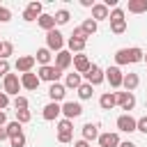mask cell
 <instances>
[{
	"label": "cell",
	"instance_id": "1",
	"mask_svg": "<svg viewBox=\"0 0 147 147\" xmlns=\"http://www.w3.org/2000/svg\"><path fill=\"white\" fill-rule=\"evenodd\" d=\"M108 21H110V32H113V34H124V32H126V18H124V9L115 7V9L108 14Z\"/></svg>",
	"mask_w": 147,
	"mask_h": 147
},
{
	"label": "cell",
	"instance_id": "2",
	"mask_svg": "<svg viewBox=\"0 0 147 147\" xmlns=\"http://www.w3.org/2000/svg\"><path fill=\"white\" fill-rule=\"evenodd\" d=\"M21 90H23V87H21V76H18V74H7V76L2 78V92H5L7 96H18Z\"/></svg>",
	"mask_w": 147,
	"mask_h": 147
},
{
	"label": "cell",
	"instance_id": "3",
	"mask_svg": "<svg viewBox=\"0 0 147 147\" xmlns=\"http://www.w3.org/2000/svg\"><path fill=\"white\" fill-rule=\"evenodd\" d=\"M46 48H48L51 53H60V51H64V34H62L60 30H51V32H46Z\"/></svg>",
	"mask_w": 147,
	"mask_h": 147
},
{
	"label": "cell",
	"instance_id": "4",
	"mask_svg": "<svg viewBox=\"0 0 147 147\" xmlns=\"http://www.w3.org/2000/svg\"><path fill=\"white\" fill-rule=\"evenodd\" d=\"M37 76H39V80H46V83H60L62 71H60L55 64H46V67H39Z\"/></svg>",
	"mask_w": 147,
	"mask_h": 147
},
{
	"label": "cell",
	"instance_id": "5",
	"mask_svg": "<svg viewBox=\"0 0 147 147\" xmlns=\"http://www.w3.org/2000/svg\"><path fill=\"white\" fill-rule=\"evenodd\" d=\"M71 140H74V122L62 117L57 122V142H71Z\"/></svg>",
	"mask_w": 147,
	"mask_h": 147
},
{
	"label": "cell",
	"instance_id": "6",
	"mask_svg": "<svg viewBox=\"0 0 147 147\" xmlns=\"http://www.w3.org/2000/svg\"><path fill=\"white\" fill-rule=\"evenodd\" d=\"M103 76H106V80L110 83V87H122V78H124V74H122V69L119 67H108V69H103Z\"/></svg>",
	"mask_w": 147,
	"mask_h": 147
},
{
	"label": "cell",
	"instance_id": "7",
	"mask_svg": "<svg viewBox=\"0 0 147 147\" xmlns=\"http://www.w3.org/2000/svg\"><path fill=\"white\" fill-rule=\"evenodd\" d=\"M62 115H64V119H76V117H80L83 115V106L78 103V101H64L62 103Z\"/></svg>",
	"mask_w": 147,
	"mask_h": 147
},
{
	"label": "cell",
	"instance_id": "8",
	"mask_svg": "<svg viewBox=\"0 0 147 147\" xmlns=\"http://www.w3.org/2000/svg\"><path fill=\"white\" fill-rule=\"evenodd\" d=\"M106 80V76H103V69L99 67V64H92L90 67V71L85 74V83H90L92 87H96V85H101Z\"/></svg>",
	"mask_w": 147,
	"mask_h": 147
},
{
	"label": "cell",
	"instance_id": "9",
	"mask_svg": "<svg viewBox=\"0 0 147 147\" xmlns=\"http://www.w3.org/2000/svg\"><path fill=\"white\" fill-rule=\"evenodd\" d=\"M117 94V106L126 113H131L136 108V94L133 92H115Z\"/></svg>",
	"mask_w": 147,
	"mask_h": 147
},
{
	"label": "cell",
	"instance_id": "10",
	"mask_svg": "<svg viewBox=\"0 0 147 147\" xmlns=\"http://www.w3.org/2000/svg\"><path fill=\"white\" fill-rule=\"evenodd\" d=\"M62 115V103H55V101H48L44 108H41V117L46 119V122H53V119H57Z\"/></svg>",
	"mask_w": 147,
	"mask_h": 147
},
{
	"label": "cell",
	"instance_id": "11",
	"mask_svg": "<svg viewBox=\"0 0 147 147\" xmlns=\"http://www.w3.org/2000/svg\"><path fill=\"white\" fill-rule=\"evenodd\" d=\"M115 124H117V131H122V133H133L136 131V117H131V113L119 115Z\"/></svg>",
	"mask_w": 147,
	"mask_h": 147
},
{
	"label": "cell",
	"instance_id": "12",
	"mask_svg": "<svg viewBox=\"0 0 147 147\" xmlns=\"http://www.w3.org/2000/svg\"><path fill=\"white\" fill-rule=\"evenodd\" d=\"M74 69H76V74H80V76H85L87 71H90V67H92V62H90V57L85 55V53H78V55H74Z\"/></svg>",
	"mask_w": 147,
	"mask_h": 147
},
{
	"label": "cell",
	"instance_id": "13",
	"mask_svg": "<svg viewBox=\"0 0 147 147\" xmlns=\"http://www.w3.org/2000/svg\"><path fill=\"white\" fill-rule=\"evenodd\" d=\"M99 147H119V133L115 131H106V133H99Z\"/></svg>",
	"mask_w": 147,
	"mask_h": 147
},
{
	"label": "cell",
	"instance_id": "14",
	"mask_svg": "<svg viewBox=\"0 0 147 147\" xmlns=\"http://www.w3.org/2000/svg\"><path fill=\"white\" fill-rule=\"evenodd\" d=\"M39 76L37 74H32V71H28V74H21V87L23 90H30V92H34L37 87H39Z\"/></svg>",
	"mask_w": 147,
	"mask_h": 147
},
{
	"label": "cell",
	"instance_id": "15",
	"mask_svg": "<svg viewBox=\"0 0 147 147\" xmlns=\"http://www.w3.org/2000/svg\"><path fill=\"white\" fill-rule=\"evenodd\" d=\"M71 62H74V55H71L69 51H60V53H55V67H57L60 71H67V69L71 67Z\"/></svg>",
	"mask_w": 147,
	"mask_h": 147
},
{
	"label": "cell",
	"instance_id": "16",
	"mask_svg": "<svg viewBox=\"0 0 147 147\" xmlns=\"http://www.w3.org/2000/svg\"><path fill=\"white\" fill-rule=\"evenodd\" d=\"M37 62H34V55H18V60H16V71H21V74H28V71H32V67H34Z\"/></svg>",
	"mask_w": 147,
	"mask_h": 147
},
{
	"label": "cell",
	"instance_id": "17",
	"mask_svg": "<svg viewBox=\"0 0 147 147\" xmlns=\"http://www.w3.org/2000/svg\"><path fill=\"white\" fill-rule=\"evenodd\" d=\"M64 96H67V87H64L62 83H51V87H48V99L55 101V103H60Z\"/></svg>",
	"mask_w": 147,
	"mask_h": 147
},
{
	"label": "cell",
	"instance_id": "18",
	"mask_svg": "<svg viewBox=\"0 0 147 147\" xmlns=\"http://www.w3.org/2000/svg\"><path fill=\"white\" fill-rule=\"evenodd\" d=\"M99 106H101V110H113L117 106V94L115 92H103L99 96Z\"/></svg>",
	"mask_w": 147,
	"mask_h": 147
},
{
	"label": "cell",
	"instance_id": "19",
	"mask_svg": "<svg viewBox=\"0 0 147 147\" xmlns=\"http://www.w3.org/2000/svg\"><path fill=\"white\" fill-rule=\"evenodd\" d=\"M108 14H110V9L103 5V2H94V7H92V21H108Z\"/></svg>",
	"mask_w": 147,
	"mask_h": 147
},
{
	"label": "cell",
	"instance_id": "20",
	"mask_svg": "<svg viewBox=\"0 0 147 147\" xmlns=\"http://www.w3.org/2000/svg\"><path fill=\"white\" fill-rule=\"evenodd\" d=\"M83 140H87V142H92V140H96L99 138V124H94V122H87V124H83Z\"/></svg>",
	"mask_w": 147,
	"mask_h": 147
},
{
	"label": "cell",
	"instance_id": "21",
	"mask_svg": "<svg viewBox=\"0 0 147 147\" xmlns=\"http://www.w3.org/2000/svg\"><path fill=\"white\" fill-rule=\"evenodd\" d=\"M67 46H69V53L74 55H78V53H83L85 51V46H87V39H78V37H69L67 39Z\"/></svg>",
	"mask_w": 147,
	"mask_h": 147
},
{
	"label": "cell",
	"instance_id": "22",
	"mask_svg": "<svg viewBox=\"0 0 147 147\" xmlns=\"http://www.w3.org/2000/svg\"><path fill=\"white\" fill-rule=\"evenodd\" d=\"M62 85H64L67 90H78V87L83 85V76H80V74H76V71H74V74H67Z\"/></svg>",
	"mask_w": 147,
	"mask_h": 147
},
{
	"label": "cell",
	"instance_id": "23",
	"mask_svg": "<svg viewBox=\"0 0 147 147\" xmlns=\"http://www.w3.org/2000/svg\"><path fill=\"white\" fill-rule=\"evenodd\" d=\"M138 85H140L138 74H124V78H122V87H124V92H133Z\"/></svg>",
	"mask_w": 147,
	"mask_h": 147
},
{
	"label": "cell",
	"instance_id": "24",
	"mask_svg": "<svg viewBox=\"0 0 147 147\" xmlns=\"http://www.w3.org/2000/svg\"><path fill=\"white\" fill-rule=\"evenodd\" d=\"M37 23H39V28L46 30V32L55 30V18H53V14H41V16L37 18Z\"/></svg>",
	"mask_w": 147,
	"mask_h": 147
},
{
	"label": "cell",
	"instance_id": "25",
	"mask_svg": "<svg viewBox=\"0 0 147 147\" xmlns=\"http://www.w3.org/2000/svg\"><path fill=\"white\" fill-rule=\"evenodd\" d=\"M51 60H53V53L44 46V48H39L37 51V55H34V62H39V67H46V64H51Z\"/></svg>",
	"mask_w": 147,
	"mask_h": 147
},
{
	"label": "cell",
	"instance_id": "26",
	"mask_svg": "<svg viewBox=\"0 0 147 147\" xmlns=\"http://www.w3.org/2000/svg\"><path fill=\"white\" fill-rule=\"evenodd\" d=\"M122 64H131L129 48H119V51H115V67H122Z\"/></svg>",
	"mask_w": 147,
	"mask_h": 147
},
{
	"label": "cell",
	"instance_id": "27",
	"mask_svg": "<svg viewBox=\"0 0 147 147\" xmlns=\"http://www.w3.org/2000/svg\"><path fill=\"white\" fill-rule=\"evenodd\" d=\"M129 11L131 14H145L147 11V0H129Z\"/></svg>",
	"mask_w": 147,
	"mask_h": 147
},
{
	"label": "cell",
	"instance_id": "28",
	"mask_svg": "<svg viewBox=\"0 0 147 147\" xmlns=\"http://www.w3.org/2000/svg\"><path fill=\"white\" fill-rule=\"evenodd\" d=\"M53 18H55V25H67L69 18H71V11H69V9H57V11L53 14Z\"/></svg>",
	"mask_w": 147,
	"mask_h": 147
},
{
	"label": "cell",
	"instance_id": "29",
	"mask_svg": "<svg viewBox=\"0 0 147 147\" xmlns=\"http://www.w3.org/2000/svg\"><path fill=\"white\" fill-rule=\"evenodd\" d=\"M76 92H78V99H80V101H87V99H92V94H94V87H92L90 83H83V85H80Z\"/></svg>",
	"mask_w": 147,
	"mask_h": 147
},
{
	"label": "cell",
	"instance_id": "30",
	"mask_svg": "<svg viewBox=\"0 0 147 147\" xmlns=\"http://www.w3.org/2000/svg\"><path fill=\"white\" fill-rule=\"evenodd\" d=\"M80 28H83V32H85L87 37H92V34H94V32L99 30V23H96V21H92V18H85Z\"/></svg>",
	"mask_w": 147,
	"mask_h": 147
},
{
	"label": "cell",
	"instance_id": "31",
	"mask_svg": "<svg viewBox=\"0 0 147 147\" xmlns=\"http://www.w3.org/2000/svg\"><path fill=\"white\" fill-rule=\"evenodd\" d=\"M5 129H7V136H9V138H14V136L23 133V124H18L16 119H14V122H7V126H5Z\"/></svg>",
	"mask_w": 147,
	"mask_h": 147
},
{
	"label": "cell",
	"instance_id": "32",
	"mask_svg": "<svg viewBox=\"0 0 147 147\" xmlns=\"http://www.w3.org/2000/svg\"><path fill=\"white\" fill-rule=\"evenodd\" d=\"M11 106H14L16 110H28V106H30V101H28V96H23V94H18V96H14V101H11Z\"/></svg>",
	"mask_w": 147,
	"mask_h": 147
},
{
	"label": "cell",
	"instance_id": "33",
	"mask_svg": "<svg viewBox=\"0 0 147 147\" xmlns=\"http://www.w3.org/2000/svg\"><path fill=\"white\" fill-rule=\"evenodd\" d=\"M9 55H14V44L11 41H2V46H0V60H9Z\"/></svg>",
	"mask_w": 147,
	"mask_h": 147
},
{
	"label": "cell",
	"instance_id": "34",
	"mask_svg": "<svg viewBox=\"0 0 147 147\" xmlns=\"http://www.w3.org/2000/svg\"><path fill=\"white\" fill-rule=\"evenodd\" d=\"M129 55H131V64H136V62H142L145 51H142V48H138V46H131V48H129Z\"/></svg>",
	"mask_w": 147,
	"mask_h": 147
},
{
	"label": "cell",
	"instance_id": "35",
	"mask_svg": "<svg viewBox=\"0 0 147 147\" xmlns=\"http://www.w3.org/2000/svg\"><path fill=\"white\" fill-rule=\"evenodd\" d=\"M32 119V113L30 110H16V122L18 124H28Z\"/></svg>",
	"mask_w": 147,
	"mask_h": 147
},
{
	"label": "cell",
	"instance_id": "36",
	"mask_svg": "<svg viewBox=\"0 0 147 147\" xmlns=\"http://www.w3.org/2000/svg\"><path fill=\"white\" fill-rule=\"evenodd\" d=\"M9 145H11V147H25V136H23V133H18V136L9 138Z\"/></svg>",
	"mask_w": 147,
	"mask_h": 147
},
{
	"label": "cell",
	"instance_id": "37",
	"mask_svg": "<svg viewBox=\"0 0 147 147\" xmlns=\"http://www.w3.org/2000/svg\"><path fill=\"white\" fill-rule=\"evenodd\" d=\"M28 9H30V11H34L37 16H41V14H44V5H41V2H37V0H32V2L28 5Z\"/></svg>",
	"mask_w": 147,
	"mask_h": 147
},
{
	"label": "cell",
	"instance_id": "38",
	"mask_svg": "<svg viewBox=\"0 0 147 147\" xmlns=\"http://www.w3.org/2000/svg\"><path fill=\"white\" fill-rule=\"evenodd\" d=\"M136 131H140V133H147V115H142L140 119H136Z\"/></svg>",
	"mask_w": 147,
	"mask_h": 147
},
{
	"label": "cell",
	"instance_id": "39",
	"mask_svg": "<svg viewBox=\"0 0 147 147\" xmlns=\"http://www.w3.org/2000/svg\"><path fill=\"white\" fill-rule=\"evenodd\" d=\"M7 21H11V9L0 5V23H7Z\"/></svg>",
	"mask_w": 147,
	"mask_h": 147
},
{
	"label": "cell",
	"instance_id": "40",
	"mask_svg": "<svg viewBox=\"0 0 147 147\" xmlns=\"http://www.w3.org/2000/svg\"><path fill=\"white\" fill-rule=\"evenodd\" d=\"M37 18H39V16H37L34 11H30L28 7L23 9V21H25V23H32V21H37Z\"/></svg>",
	"mask_w": 147,
	"mask_h": 147
},
{
	"label": "cell",
	"instance_id": "41",
	"mask_svg": "<svg viewBox=\"0 0 147 147\" xmlns=\"http://www.w3.org/2000/svg\"><path fill=\"white\" fill-rule=\"evenodd\" d=\"M9 74V60H0V76L5 78Z\"/></svg>",
	"mask_w": 147,
	"mask_h": 147
},
{
	"label": "cell",
	"instance_id": "42",
	"mask_svg": "<svg viewBox=\"0 0 147 147\" xmlns=\"http://www.w3.org/2000/svg\"><path fill=\"white\" fill-rule=\"evenodd\" d=\"M71 37H78V39H87V34L83 32V28L78 25V28H74V32H71Z\"/></svg>",
	"mask_w": 147,
	"mask_h": 147
},
{
	"label": "cell",
	"instance_id": "43",
	"mask_svg": "<svg viewBox=\"0 0 147 147\" xmlns=\"http://www.w3.org/2000/svg\"><path fill=\"white\" fill-rule=\"evenodd\" d=\"M7 106H9V96H7L5 92H0V110H5Z\"/></svg>",
	"mask_w": 147,
	"mask_h": 147
},
{
	"label": "cell",
	"instance_id": "44",
	"mask_svg": "<svg viewBox=\"0 0 147 147\" xmlns=\"http://www.w3.org/2000/svg\"><path fill=\"white\" fill-rule=\"evenodd\" d=\"M2 140H9V136H7V129L5 126H0V142Z\"/></svg>",
	"mask_w": 147,
	"mask_h": 147
},
{
	"label": "cell",
	"instance_id": "45",
	"mask_svg": "<svg viewBox=\"0 0 147 147\" xmlns=\"http://www.w3.org/2000/svg\"><path fill=\"white\" fill-rule=\"evenodd\" d=\"M74 147H90V142L80 138V140H76V142H74Z\"/></svg>",
	"mask_w": 147,
	"mask_h": 147
},
{
	"label": "cell",
	"instance_id": "46",
	"mask_svg": "<svg viewBox=\"0 0 147 147\" xmlns=\"http://www.w3.org/2000/svg\"><path fill=\"white\" fill-rule=\"evenodd\" d=\"M0 126H7V115H5V110H0Z\"/></svg>",
	"mask_w": 147,
	"mask_h": 147
},
{
	"label": "cell",
	"instance_id": "47",
	"mask_svg": "<svg viewBox=\"0 0 147 147\" xmlns=\"http://www.w3.org/2000/svg\"><path fill=\"white\" fill-rule=\"evenodd\" d=\"M83 7H94V0H80Z\"/></svg>",
	"mask_w": 147,
	"mask_h": 147
},
{
	"label": "cell",
	"instance_id": "48",
	"mask_svg": "<svg viewBox=\"0 0 147 147\" xmlns=\"http://www.w3.org/2000/svg\"><path fill=\"white\" fill-rule=\"evenodd\" d=\"M119 147H136V145H133L131 140H122V142H119Z\"/></svg>",
	"mask_w": 147,
	"mask_h": 147
},
{
	"label": "cell",
	"instance_id": "49",
	"mask_svg": "<svg viewBox=\"0 0 147 147\" xmlns=\"http://www.w3.org/2000/svg\"><path fill=\"white\" fill-rule=\"evenodd\" d=\"M142 62H147V53H145V55H142Z\"/></svg>",
	"mask_w": 147,
	"mask_h": 147
},
{
	"label": "cell",
	"instance_id": "50",
	"mask_svg": "<svg viewBox=\"0 0 147 147\" xmlns=\"http://www.w3.org/2000/svg\"><path fill=\"white\" fill-rule=\"evenodd\" d=\"M0 46H2V41H0Z\"/></svg>",
	"mask_w": 147,
	"mask_h": 147
}]
</instances>
